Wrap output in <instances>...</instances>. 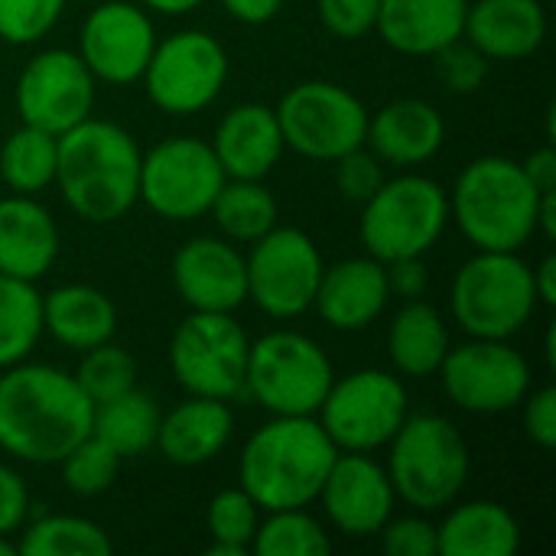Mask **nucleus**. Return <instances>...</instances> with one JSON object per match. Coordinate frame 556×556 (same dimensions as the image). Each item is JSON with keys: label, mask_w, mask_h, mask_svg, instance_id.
Listing matches in <instances>:
<instances>
[{"label": "nucleus", "mask_w": 556, "mask_h": 556, "mask_svg": "<svg viewBox=\"0 0 556 556\" xmlns=\"http://www.w3.org/2000/svg\"><path fill=\"white\" fill-rule=\"evenodd\" d=\"M453 349L446 316L420 300H407L388 326V358L404 378H430L440 371L446 352Z\"/></svg>", "instance_id": "nucleus-28"}, {"label": "nucleus", "mask_w": 556, "mask_h": 556, "mask_svg": "<svg viewBox=\"0 0 556 556\" xmlns=\"http://www.w3.org/2000/svg\"><path fill=\"white\" fill-rule=\"evenodd\" d=\"M326 521L352 541L378 538L384 521L394 515L397 492L388 469L371 453H339L316 498Z\"/></svg>", "instance_id": "nucleus-18"}, {"label": "nucleus", "mask_w": 556, "mask_h": 556, "mask_svg": "<svg viewBox=\"0 0 556 556\" xmlns=\"http://www.w3.org/2000/svg\"><path fill=\"white\" fill-rule=\"evenodd\" d=\"M433 59H437V78L453 94H476L485 85L492 65L469 39H456L443 46L440 52H433Z\"/></svg>", "instance_id": "nucleus-40"}, {"label": "nucleus", "mask_w": 556, "mask_h": 556, "mask_svg": "<svg viewBox=\"0 0 556 556\" xmlns=\"http://www.w3.org/2000/svg\"><path fill=\"white\" fill-rule=\"evenodd\" d=\"M319 244L293 225H274L244 257L248 300L270 319H296L313 309L323 277Z\"/></svg>", "instance_id": "nucleus-13"}, {"label": "nucleus", "mask_w": 556, "mask_h": 556, "mask_svg": "<svg viewBox=\"0 0 556 556\" xmlns=\"http://www.w3.org/2000/svg\"><path fill=\"white\" fill-rule=\"evenodd\" d=\"M450 306L469 339L518 336L538 309L531 264L518 251H476L453 277Z\"/></svg>", "instance_id": "nucleus-7"}, {"label": "nucleus", "mask_w": 556, "mask_h": 556, "mask_svg": "<svg viewBox=\"0 0 556 556\" xmlns=\"http://www.w3.org/2000/svg\"><path fill=\"white\" fill-rule=\"evenodd\" d=\"M381 0H316L323 26L339 39H365L375 33Z\"/></svg>", "instance_id": "nucleus-43"}, {"label": "nucleus", "mask_w": 556, "mask_h": 556, "mask_svg": "<svg viewBox=\"0 0 556 556\" xmlns=\"http://www.w3.org/2000/svg\"><path fill=\"white\" fill-rule=\"evenodd\" d=\"M42 339V293L29 280L0 274V371L26 362Z\"/></svg>", "instance_id": "nucleus-34"}, {"label": "nucleus", "mask_w": 556, "mask_h": 556, "mask_svg": "<svg viewBox=\"0 0 556 556\" xmlns=\"http://www.w3.org/2000/svg\"><path fill=\"white\" fill-rule=\"evenodd\" d=\"M75 381L88 394L91 404H104V401L137 388V362L127 349L114 345V339H111V342H101V345L81 352Z\"/></svg>", "instance_id": "nucleus-37"}, {"label": "nucleus", "mask_w": 556, "mask_h": 556, "mask_svg": "<svg viewBox=\"0 0 556 556\" xmlns=\"http://www.w3.org/2000/svg\"><path fill=\"white\" fill-rule=\"evenodd\" d=\"M231 433H235V414L228 401L189 394L186 401H179L173 410L160 417L153 450H160L173 466L195 469L218 459L231 443Z\"/></svg>", "instance_id": "nucleus-24"}, {"label": "nucleus", "mask_w": 556, "mask_h": 556, "mask_svg": "<svg viewBox=\"0 0 556 556\" xmlns=\"http://www.w3.org/2000/svg\"><path fill=\"white\" fill-rule=\"evenodd\" d=\"M388 300L391 290H388L384 264L365 254L323 267L313 309L323 316L329 329L362 332L388 309Z\"/></svg>", "instance_id": "nucleus-21"}, {"label": "nucleus", "mask_w": 556, "mask_h": 556, "mask_svg": "<svg viewBox=\"0 0 556 556\" xmlns=\"http://www.w3.org/2000/svg\"><path fill=\"white\" fill-rule=\"evenodd\" d=\"M13 554H16L13 538H3V534H0V556H13Z\"/></svg>", "instance_id": "nucleus-53"}, {"label": "nucleus", "mask_w": 556, "mask_h": 556, "mask_svg": "<svg viewBox=\"0 0 556 556\" xmlns=\"http://www.w3.org/2000/svg\"><path fill=\"white\" fill-rule=\"evenodd\" d=\"M446 143V121L424 98H397L368 114L365 147L384 163L414 169L430 163Z\"/></svg>", "instance_id": "nucleus-20"}, {"label": "nucleus", "mask_w": 556, "mask_h": 556, "mask_svg": "<svg viewBox=\"0 0 556 556\" xmlns=\"http://www.w3.org/2000/svg\"><path fill=\"white\" fill-rule=\"evenodd\" d=\"M65 0H0V42L36 46L62 20Z\"/></svg>", "instance_id": "nucleus-39"}, {"label": "nucleus", "mask_w": 556, "mask_h": 556, "mask_svg": "<svg viewBox=\"0 0 556 556\" xmlns=\"http://www.w3.org/2000/svg\"><path fill=\"white\" fill-rule=\"evenodd\" d=\"M378 538H381V551L388 556H440L437 525L420 515H404V518L391 515L378 531Z\"/></svg>", "instance_id": "nucleus-42"}, {"label": "nucleus", "mask_w": 556, "mask_h": 556, "mask_svg": "<svg viewBox=\"0 0 556 556\" xmlns=\"http://www.w3.org/2000/svg\"><path fill=\"white\" fill-rule=\"evenodd\" d=\"M156 46V26L150 10L137 0H104L98 3L78 33V55L104 85L140 81Z\"/></svg>", "instance_id": "nucleus-17"}, {"label": "nucleus", "mask_w": 556, "mask_h": 556, "mask_svg": "<svg viewBox=\"0 0 556 556\" xmlns=\"http://www.w3.org/2000/svg\"><path fill=\"white\" fill-rule=\"evenodd\" d=\"M114 541L108 531L88 518L75 515H46L33 525H23L16 554L23 556H108Z\"/></svg>", "instance_id": "nucleus-33"}, {"label": "nucleus", "mask_w": 556, "mask_h": 556, "mask_svg": "<svg viewBox=\"0 0 556 556\" xmlns=\"http://www.w3.org/2000/svg\"><path fill=\"white\" fill-rule=\"evenodd\" d=\"M531 280H534V293H538V306H556V257L544 254L534 267H531Z\"/></svg>", "instance_id": "nucleus-49"}, {"label": "nucleus", "mask_w": 556, "mask_h": 556, "mask_svg": "<svg viewBox=\"0 0 556 556\" xmlns=\"http://www.w3.org/2000/svg\"><path fill=\"white\" fill-rule=\"evenodd\" d=\"M469 0H381L375 33L401 55L427 59L463 39Z\"/></svg>", "instance_id": "nucleus-26"}, {"label": "nucleus", "mask_w": 556, "mask_h": 556, "mask_svg": "<svg viewBox=\"0 0 556 556\" xmlns=\"http://www.w3.org/2000/svg\"><path fill=\"white\" fill-rule=\"evenodd\" d=\"M538 235H544L547 241L556 238V189L541 192L538 199Z\"/></svg>", "instance_id": "nucleus-50"}, {"label": "nucleus", "mask_w": 556, "mask_h": 556, "mask_svg": "<svg viewBox=\"0 0 556 556\" xmlns=\"http://www.w3.org/2000/svg\"><path fill=\"white\" fill-rule=\"evenodd\" d=\"M59 225L36 195L0 199V274L36 283L59 257Z\"/></svg>", "instance_id": "nucleus-25"}, {"label": "nucleus", "mask_w": 556, "mask_h": 556, "mask_svg": "<svg viewBox=\"0 0 556 556\" xmlns=\"http://www.w3.org/2000/svg\"><path fill=\"white\" fill-rule=\"evenodd\" d=\"M160 417L163 410L156 407V401L147 391L130 388L104 404H94L91 433L104 440L121 459H134L156 446Z\"/></svg>", "instance_id": "nucleus-30"}, {"label": "nucleus", "mask_w": 556, "mask_h": 556, "mask_svg": "<svg viewBox=\"0 0 556 556\" xmlns=\"http://www.w3.org/2000/svg\"><path fill=\"white\" fill-rule=\"evenodd\" d=\"M384 274H388V290L391 296L397 300H420L430 287V270L424 264V257H401V261H391L384 264Z\"/></svg>", "instance_id": "nucleus-46"}, {"label": "nucleus", "mask_w": 556, "mask_h": 556, "mask_svg": "<svg viewBox=\"0 0 556 556\" xmlns=\"http://www.w3.org/2000/svg\"><path fill=\"white\" fill-rule=\"evenodd\" d=\"M521 169L525 176L531 179V186L538 192H551L556 189V150L554 143H544L538 150H531L525 160H521Z\"/></svg>", "instance_id": "nucleus-47"}, {"label": "nucleus", "mask_w": 556, "mask_h": 556, "mask_svg": "<svg viewBox=\"0 0 556 556\" xmlns=\"http://www.w3.org/2000/svg\"><path fill=\"white\" fill-rule=\"evenodd\" d=\"M228 52L205 29H179L156 39L140 75L153 108L173 117H189L218 101L228 81Z\"/></svg>", "instance_id": "nucleus-11"}, {"label": "nucleus", "mask_w": 556, "mask_h": 556, "mask_svg": "<svg viewBox=\"0 0 556 556\" xmlns=\"http://www.w3.org/2000/svg\"><path fill=\"white\" fill-rule=\"evenodd\" d=\"M261 521V508L254 498L238 489H222L205 508V531L212 538L208 556H244L251 554V541Z\"/></svg>", "instance_id": "nucleus-36"}, {"label": "nucleus", "mask_w": 556, "mask_h": 556, "mask_svg": "<svg viewBox=\"0 0 556 556\" xmlns=\"http://www.w3.org/2000/svg\"><path fill=\"white\" fill-rule=\"evenodd\" d=\"M59 137L20 124L0 147V182L16 195H36L55 182Z\"/></svg>", "instance_id": "nucleus-32"}, {"label": "nucleus", "mask_w": 556, "mask_h": 556, "mask_svg": "<svg viewBox=\"0 0 556 556\" xmlns=\"http://www.w3.org/2000/svg\"><path fill=\"white\" fill-rule=\"evenodd\" d=\"M450 225V192L424 176L401 173L362 205L358 238L365 254L381 264L401 257H424L437 248Z\"/></svg>", "instance_id": "nucleus-6"}, {"label": "nucleus", "mask_w": 556, "mask_h": 556, "mask_svg": "<svg viewBox=\"0 0 556 556\" xmlns=\"http://www.w3.org/2000/svg\"><path fill=\"white\" fill-rule=\"evenodd\" d=\"M538 199L518 160L489 153L459 173L450 218L476 251H521L538 235Z\"/></svg>", "instance_id": "nucleus-4"}, {"label": "nucleus", "mask_w": 556, "mask_h": 556, "mask_svg": "<svg viewBox=\"0 0 556 556\" xmlns=\"http://www.w3.org/2000/svg\"><path fill=\"white\" fill-rule=\"evenodd\" d=\"M143 10L150 13H163V16H186L192 13L202 0H137Z\"/></svg>", "instance_id": "nucleus-51"}, {"label": "nucleus", "mask_w": 556, "mask_h": 556, "mask_svg": "<svg viewBox=\"0 0 556 556\" xmlns=\"http://www.w3.org/2000/svg\"><path fill=\"white\" fill-rule=\"evenodd\" d=\"M463 39L489 62L531 59L547 39V10L541 0H476L466 10Z\"/></svg>", "instance_id": "nucleus-23"}, {"label": "nucleus", "mask_w": 556, "mask_h": 556, "mask_svg": "<svg viewBox=\"0 0 556 556\" xmlns=\"http://www.w3.org/2000/svg\"><path fill=\"white\" fill-rule=\"evenodd\" d=\"M143 150L114 121L85 117L59 134L55 182L65 205L88 225L121 222L140 202Z\"/></svg>", "instance_id": "nucleus-2"}, {"label": "nucleus", "mask_w": 556, "mask_h": 556, "mask_svg": "<svg viewBox=\"0 0 556 556\" xmlns=\"http://www.w3.org/2000/svg\"><path fill=\"white\" fill-rule=\"evenodd\" d=\"M525 404V433L534 446H541L544 453H551L556 446V388H531Z\"/></svg>", "instance_id": "nucleus-44"}, {"label": "nucleus", "mask_w": 556, "mask_h": 556, "mask_svg": "<svg viewBox=\"0 0 556 556\" xmlns=\"http://www.w3.org/2000/svg\"><path fill=\"white\" fill-rule=\"evenodd\" d=\"M208 215L231 244H254L277 225L280 208L264 179H225Z\"/></svg>", "instance_id": "nucleus-31"}, {"label": "nucleus", "mask_w": 556, "mask_h": 556, "mask_svg": "<svg viewBox=\"0 0 556 556\" xmlns=\"http://www.w3.org/2000/svg\"><path fill=\"white\" fill-rule=\"evenodd\" d=\"M208 143L228 179H264L287 150L277 111L261 101H244L225 111Z\"/></svg>", "instance_id": "nucleus-22"}, {"label": "nucleus", "mask_w": 556, "mask_h": 556, "mask_svg": "<svg viewBox=\"0 0 556 556\" xmlns=\"http://www.w3.org/2000/svg\"><path fill=\"white\" fill-rule=\"evenodd\" d=\"M121 463L124 459L104 440L88 433L78 446H72L65 453V459L59 466H62V482L72 495L94 498V495H104L117 482Z\"/></svg>", "instance_id": "nucleus-38"}, {"label": "nucleus", "mask_w": 556, "mask_h": 556, "mask_svg": "<svg viewBox=\"0 0 556 556\" xmlns=\"http://www.w3.org/2000/svg\"><path fill=\"white\" fill-rule=\"evenodd\" d=\"M42 332H49L65 349L88 352L114 339L117 306L104 290L91 283H62L42 293Z\"/></svg>", "instance_id": "nucleus-27"}, {"label": "nucleus", "mask_w": 556, "mask_h": 556, "mask_svg": "<svg viewBox=\"0 0 556 556\" xmlns=\"http://www.w3.org/2000/svg\"><path fill=\"white\" fill-rule=\"evenodd\" d=\"M332 541L326 528L306 508H277L257 521L251 554L254 556H326Z\"/></svg>", "instance_id": "nucleus-35"}, {"label": "nucleus", "mask_w": 556, "mask_h": 556, "mask_svg": "<svg viewBox=\"0 0 556 556\" xmlns=\"http://www.w3.org/2000/svg\"><path fill=\"white\" fill-rule=\"evenodd\" d=\"M332 166H336V189H339V195L345 202H355V205H365L381 189V182L388 179L384 176V163L368 147L349 150L345 156L332 160Z\"/></svg>", "instance_id": "nucleus-41"}, {"label": "nucleus", "mask_w": 556, "mask_h": 556, "mask_svg": "<svg viewBox=\"0 0 556 556\" xmlns=\"http://www.w3.org/2000/svg\"><path fill=\"white\" fill-rule=\"evenodd\" d=\"M287 0H222V7L228 10L231 20L244 23V26H264L270 23Z\"/></svg>", "instance_id": "nucleus-48"}, {"label": "nucleus", "mask_w": 556, "mask_h": 556, "mask_svg": "<svg viewBox=\"0 0 556 556\" xmlns=\"http://www.w3.org/2000/svg\"><path fill=\"white\" fill-rule=\"evenodd\" d=\"M277 111L283 147L319 163H332L349 150L365 147L368 108L365 101L339 81H300L293 85Z\"/></svg>", "instance_id": "nucleus-10"}, {"label": "nucleus", "mask_w": 556, "mask_h": 556, "mask_svg": "<svg viewBox=\"0 0 556 556\" xmlns=\"http://www.w3.org/2000/svg\"><path fill=\"white\" fill-rule=\"evenodd\" d=\"M251 339L235 313H195L176 326L169 342V371L195 397L235 401L244 394Z\"/></svg>", "instance_id": "nucleus-12"}, {"label": "nucleus", "mask_w": 556, "mask_h": 556, "mask_svg": "<svg viewBox=\"0 0 556 556\" xmlns=\"http://www.w3.org/2000/svg\"><path fill=\"white\" fill-rule=\"evenodd\" d=\"M94 404L75 375L16 362L0 371V450L29 466H59L91 433Z\"/></svg>", "instance_id": "nucleus-1"}, {"label": "nucleus", "mask_w": 556, "mask_h": 556, "mask_svg": "<svg viewBox=\"0 0 556 556\" xmlns=\"http://www.w3.org/2000/svg\"><path fill=\"white\" fill-rule=\"evenodd\" d=\"M225 179L208 140L169 137L140 160V202L166 222H192L208 215Z\"/></svg>", "instance_id": "nucleus-14"}, {"label": "nucleus", "mask_w": 556, "mask_h": 556, "mask_svg": "<svg viewBox=\"0 0 556 556\" xmlns=\"http://www.w3.org/2000/svg\"><path fill=\"white\" fill-rule=\"evenodd\" d=\"M339 450L316 417H274L257 427L238 459V485L261 511L309 508Z\"/></svg>", "instance_id": "nucleus-3"}, {"label": "nucleus", "mask_w": 556, "mask_h": 556, "mask_svg": "<svg viewBox=\"0 0 556 556\" xmlns=\"http://www.w3.org/2000/svg\"><path fill=\"white\" fill-rule=\"evenodd\" d=\"M466 437L443 414H407L388 443V476L404 505L420 515L450 508L469 482Z\"/></svg>", "instance_id": "nucleus-5"}, {"label": "nucleus", "mask_w": 556, "mask_h": 556, "mask_svg": "<svg viewBox=\"0 0 556 556\" xmlns=\"http://www.w3.org/2000/svg\"><path fill=\"white\" fill-rule=\"evenodd\" d=\"M544 352H547V365L554 368V365H556V332H554V326L547 329V342H544Z\"/></svg>", "instance_id": "nucleus-52"}, {"label": "nucleus", "mask_w": 556, "mask_h": 556, "mask_svg": "<svg viewBox=\"0 0 556 556\" xmlns=\"http://www.w3.org/2000/svg\"><path fill=\"white\" fill-rule=\"evenodd\" d=\"M98 81L72 49H42L16 75V114L23 124L65 134L91 117Z\"/></svg>", "instance_id": "nucleus-16"}, {"label": "nucleus", "mask_w": 556, "mask_h": 556, "mask_svg": "<svg viewBox=\"0 0 556 556\" xmlns=\"http://www.w3.org/2000/svg\"><path fill=\"white\" fill-rule=\"evenodd\" d=\"M446 397L466 414H505L531 391V362L508 339H469L453 345L440 365Z\"/></svg>", "instance_id": "nucleus-15"}, {"label": "nucleus", "mask_w": 556, "mask_h": 556, "mask_svg": "<svg viewBox=\"0 0 556 556\" xmlns=\"http://www.w3.org/2000/svg\"><path fill=\"white\" fill-rule=\"evenodd\" d=\"M407 414L410 401L401 375L362 368L332 381L316 420L339 453H375L391 443Z\"/></svg>", "instance_id": "nucleus-9"}, {"label": "nucleus", "mask_w": 556, "mask_h": 556, "mask_svg": "<svg viewBox=\"0 0 556 556\" xmlns=\"http://www.w3.org/2000/svg\"><path fill=\"white\" fill-rule=\"evenodd\" d=\"M173 287L195 313H235L248 300L244 254L222 235L189 238L173 254Z\"/></svg>", "instance_id": "nucleus-19"}, {"label": "nucleus", "mask_w": 556, "mask_h": 556, "mask_svg": "<svg viewBox=\"0 0 556 556\" xmlns=\"http://www.w3.org/2000/svg\"><path fill=\"white\" fill-rule=\"evenodd\" d=\"M440 556H515L521 551V525L498 502L456 505L437 525Z\"/></svg>", "instance_id": "nucleus-29"}, {"label": "nucleus", "mask_w": 556, "mask_h": 556, "mask_svg": "<svg viewBox=\"0 0 556 556\" xmlns=\"http://www.w3.org/2000/svg\"><path fill=\"white\" fill-rule=\"evenodd\" d=\"M336 371L323 345L296 329H274L251 342L244 394L274 417H316Z\"/></svg>", "instance_id": "nucleus-8"}, {"label": "nucleus", "mask_w": 556, "mask_h": 556, "mask_svg": "<svg viewBox=\"0 0 556 556\" xmlns=\"http://www.w3.org/2000/svg\"><path fill=\"white\" fill-rule=\"evenodd\" d=\"M29 518V489L16 469L0 463V534L13 538Z\"/></svg>", "instance_id": "nucleus-45"}]
</instances>
